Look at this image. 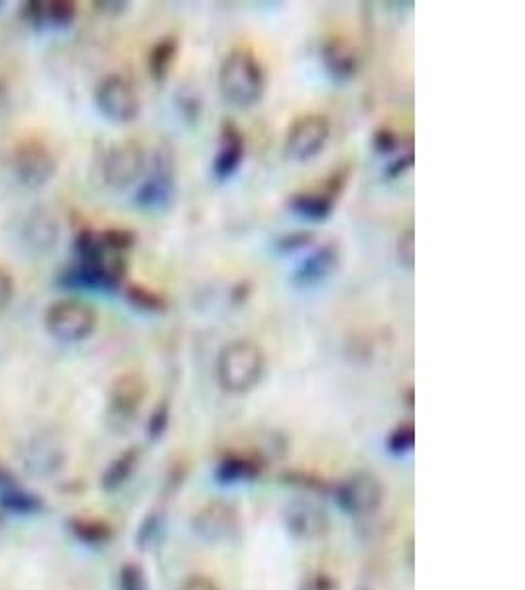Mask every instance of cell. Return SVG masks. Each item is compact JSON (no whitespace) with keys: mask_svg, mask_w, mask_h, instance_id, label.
Masks as SVG:
<instances>
[{"mask_svg":"<svg viewBox=\"0 0 525 590\" xmlns=\"http://www.w3.org/2000/svg\"><path fill=\"white\" fill-rule=\"evenodd\" d=\"M118 590H150L146 571L138 563H124L118 573Z\"/></svg>","mask_w":525,"mask_h":590,"instance_id":"cell-23","label":"cell"},{"mask_svg":"<svg viewBox=\"0 0 525 590\" xmlns=\"http://www.w3.org/2000/svg\"><path fill=\"white\" fill-rule=\"evenodd\" d=\"M411 164H413V156L411 154H406V156H402L400 160H396L394 164H390L388 166V170H386V176L392 177H400L406 170L411 168Z\"/></svg>","mask_w":525,"mask_h":590,"instance_id":"cell-34","label":"cell"},{"mask_svg":"<svg viewBox=\"0 0 525 590\" xmlns=\"http://www.w3.org/2000/svg\"><path fill=\"white\" fill-rule=\"evenodd\" d=\"M0 8H2V2H0Z\"/></svg>","mask_w":525,"mask_h":590,"instance_id":"cell-38","label":"cell"},{"mask_svg":"<svg viewBox=\"0 0 525 590\" xmlns=\"http://www.w3.org/2000/svg\"><path fill=\"white\" fill-rule=\"evenodd\" d=\"M103 238V244L109 252H124L128 248L134 246L136 242V236L126 229H109V231H103L101 233Z\"/></svg>","mask_w":525,"mask_h":590,"instance_id":"cell-27","label":"cell"},{"mask_svg":"<svg viewBox=\"0 0 525 590\" xmlns=\"http://www.w3.org/2000/svg\"><path fill=\"white\" fill-rule=\"evenodd\" d=\"M284 526L299 541L323 539L329 531L327 512L311 500H292L284 508Z\"/></svg>","mask_w":525,"mask_h":590,"instance_id":"cell-12","label":"cell"},{"mask_svg":"<svg viewBox=\"0 0 525 590\" xmlns=\"http://www.w3.org/2000/svg\"><path fill=\"white\" fill-rule=\"evenodd\" d=\"M0 506L14 514H34L42 508V500L16 484L12 488L0 490Z\"/></svg>","mask_w":525,"mask_h":590,"instance_id":"cell-20","label":"cell"},{"mask_svg":"<svg viewBox=\"0 0 525 590\" xmlns=\"http://www.w3.org/2000/svg\"><path fill=\"white\" fill-rule=\"evenodd\" d=\"M168 417H170V412H168L166 404H162L156 412L152 413L150 423H148V433L152 439H158L164 435V431L168 427Z\"/></svg>","mask_w":525,"mask_h":590,"instance_id":"cell-30","label":"cell"},{"mask_svg":"<svg viewBox=\"0 0 525 590\" xmlns=\"http://www.w3.org/2000/svg\"><path fill=\"white\" fill-rule=\"evenodd\" d=\"M288 205L297 217L319 223V221H325L327 217H331L333 207H335V193H331V191L297 193V195H293Z\"/></svg>","mask_w":525,"mask_h":590,"instance_id":"cell-17","label":"cell"},{"mask_svg":"<svg viewBox=\"0 0 525 590\" xmlns=\"http://www.w3.org/2000/svg\"><path fill=\"white\" fill-rule=\"evenodd\" d=\"M256 474H258V467L252 461L240 459V457L225 459L217 469V476L221 478V482H227V484L252 480Z\"/></svg>","mask_w":525,"mask_h":590,"instance_id":"cell-22","label":"cell"},{"mask_svg":"<svg viewBox=\"0 0 525 590\" xmlns=\"http://www.w3.org/2000/svg\"><path fill=\"white\" fill-rule=\"evenodd\" d=\"M413 441H415V431L411 423H404L400 427H396L388 439V447L394 455L402 457L413 449Z\"/></svg>","mask_w":525,"mask_h":590,"instance_id":"cell-25","label":"cell"},{"mask_svg":"<svg viewBox=\"0 0 525 590\" xmlns=\"http://www.w3.org/2000/svg\"><path fill=\"white\" fill-rule=\"evenodd\" d=\"M46 331L63 343H79L93 335L97 327L95 309L79 299L54 301L44 315Z\"/></svg>","mask_w":525,"mask_h":590,"instance_id":"cell-3","label":"cell"},{"mask_svg":"<svg viewBox=\"0 0 525 590\" xmlns=\"http://www.w3.org/2000/svg\"><path fill=\"white\" fill-rule=\"evenodd\" d=\"M144 396V386L138 376H120L111 390V408L120 417H130L138 410Z\"/></svg>","mask_w":525,"mask_h":590,"instance_id":"cell-18","label":"cell"},{"mask_svg":"<svg viewBox=\"0 0 525 590\" xmlns=\"http://www.w3.org/2000/svg\"><path fill=\"white\" fill-rule=\"evenodd\" d=\"M99 113L111 122L126 124L140 115V99L130 81L120 75L105 77L95 91Z\"/></svg>","mask_w":525,"mask_h":590,"instance_id":"cell-7","label":"cell"},{"mask_svg":"<svg viewBox=\"0 0 525 590\" xmlns=\"http://www.w3.org/2000/svg\"><path fill=\"white\" fill-rule=\"evenodd\" d=\"M313 236L311 235H293L288 236L286 240H282V248L284 250H295V248H301V246H307V242L311 240Z\"/></svg>","mask_w":525,"mask_h":590,"instance_id":"cell-35","label":"cell"},{"mask_svg":"<svg viewBox=\"0 0 525 590\" xmlns=\"http://www.w3.org/2000/svg\"><path fill=\"white\" fill-rule=\"evenodd\" d=\"M242 160H244V136L234 122L227 120L221 126L219 148L213 160V176L219 181L231 179L238 172Z\"/></svg>","mask_w":525,"mask_h":590,"instance_id":"cell-14","label":"cell"},{"mask_svg":"<svg viewBox=\"0 0 525 590\" xmlns=\"http://www.w3.org/2000/svg\"><path fill=\"white\" fill-rule=\"evenodd\" d=\"M14 176L20 179L22 185L28 187H42L50 183V179L56 176L58 164L52 152L38 144V142H28L20 146L14 154Z\"/></svg>","mask_w":525,"mask_h":590,"instance_id":"cell-11","label":"cell"},{"mask_svg":"<svg viewBox=\"0 0 525 590\" xmlns=\"http://www.w3.org/2000/svg\"><path fill=\"white\" fill-rule=\"evenodd\" d=\"M126 266L122 258H105L99 262H77L65 274H61L59 284L71 290H99L113 292L124 278Z\"/></svg>","mask_w":525,"mask_h":590,"instance_id":"cell-5","label":"cell"},{"mask_svg":"<svg viewBox=\"0 0 525 590\" xmlns=\"http://www.w3.org/2000/svg\"><path fill=\"white\" fill-rule=\"evenodd\" d=\"M146 172V154L136 140L115 144L101 166L103 181L113 189H126L134 185Z\"/></svg>","mask_w":525,"mask_h":590,"instance_id":"cell-8","label":"cell"},{"mask_svg":"<svg viewBox=\"0 0 525 590\" xmlns=\"http://www.w3.org/2000/svg\"><path fill=\"white\" fill-rule=\"evenodd\" d=\"M0 530H2V522H0Z\"/></svg>","mask_w":525,"mask_h":590,"instance_id":"cell-37","label":"cell"},{"mask_svg":"<svg viewBox=\"0 0 525 590\" xmlns=\"http://www.w3.org/2000/svg\"><path fill=\"white\" fill-rule=\"evenodd\" d=\"M264 370V351L248 339H236L225 345L217 358L219 386L234 396L254 390L262 382Z\"/></svg>","mask_w":525,"mask_h":590,"instance_id":"cell-2","label":"cell"},{"mask_svg":"<svg viewBox=\"0 0 525 590\" xmlns=\"http://www.w3.org/2000/svg\"><path fill=\"white\" fill-rule=\"evenodd\" d=\"M174 193V158L168 150H160L150 174L136 191L134 203L144 211H164L172 205Z\"/></svg>","mask_w":525,"mask_h":590,"instance_id":"cell-6","label":"cell"},{"mask_svg":"<svg viewBox=\"0 0 525 590\" xmlns=\"http://www.w3.org/2000/svg\"><path fill=\"white\" fill-rule=\"evenodd\" d=\"M175 54H177V42L174 38H162L150 52L148 58V67H150V75L154 77V81L162 83L168 73L170 67L174 63Z\"/></svg>","mask_w":525,"mask_h":590,"instance_id":"cell-19","label":"cell"},{"mask_svg":"<svg viewBox=\"0 0 525 590\" xmlns=\"http://www.w3.org/2000/svg\"><path fill=\"white\" fill-rule=\"evenodd\" d=\"M339 508L352 518H368L376 514L384 502V486L372 472H356L337 488Z\"/></svg>","mask_w":525,"mask_h":590,"instance_id":"cell-4","label":"cell"},{"mask_svg":"<svg viewBox=\"0 0 525 590\" xmlns=\"http://www.w3.org/2000/svg\"><path fill=\"white\" fill-rule=\"evenodd\" d=\"M12 297H14V280L4 268H0V313L10 305Z\"/></svg>","mask_w":525,"mask_h":590,"instance_id":"cell-31","label":"cell"},{"mask_svg":"<svg viewBox=\"0 0 525 590\" xmlns=\"http://www.w3.org/2000/svg\"><path fill=\"white\" fill-rule=\"evenodd\" d=\"M374 144L378 148V152H394L396 146H398V136L388 132V130H380L376 136H374Z\"/></svg>","mask_w":525,"mask_h":590,"instance_id":"cell-32","label":"cell"},{"mask_svg":"<svg viewBox=\"0 0 525 590\" xmlns=\"http://www.w3.org/2000/svg\"><path fill=\"white\" fill-rule=\"evenodd\" d=\"M329 134V120L321 115L295 118L286 136V154L295 162L313 160L323 152Z\"/></svg>","mask_w":525,"mask_h":590,"instance_id":"cell-10","label":"cell"},{"mask_svg":"<svg viewBox=\"0 0 525 590\" xmlns=\"http://www.w3.org/2000/svg\"><path fill=\"white\" fill-rule=\"evenodd\" d=\"M339 246H335L333 242L323 244L321 248L313 250L307 258H303L295 272H293L292 282L297 288H313L319 286L321 282H325L339 266Z\"/></svg>","mask_w":525,"mask_h":590,"instance_id":"cell-13","label":"cell"},{"mask_svg":"<svg viewBox=\"0 0 525 590\" xmlns=\"http://www.w3.org/2000/svg\"><path fill=\"white\" fill-rule=\"evenodd\" d=\"M77 8L67 0L28 2L24 8L26 22L36 30H63L73 24Z\"/></svg>","mask_w":525,"mask_h":590,"instance_id":"cell-15","label":"cell"},{"mask_svg":"<svg viewBox=\"0 0 525 590\" xmlns=\"http://www.w3.org/2000/svg\"><path fill=\"white\" fill-rule=\"evenodd\" d=\"M126 297L134 307H138L142 311H164L166 309V301L160 295L150 292L146 288H140V286H130Z\"/></svg>","mask_w":525,"mask_h":590,"instance_id":"cell-24","label":"cell"},{"mask_svg":"<svg viewBox=\"0 0 525 590\" xmlns=\"http://www.w3.org/2000/svg\"><path fill=\"white\" fill-rule=\"evenodd\" d=\"M299 590H341V585L327 573H315L301 583Z\"/></svg>","mask_w":525,"mask_h":590,"instance_id":"cell-29","label":"cell"},{"mask_svg":"<svg viewBox=\"0 0 525 590\" xmlns=\"http://www.w3.org/2000/svg\"><path fill=\"white\" fill-rule=\"evenodd\" d=\"M321 59L325 71L339 83H345L354 77L358 69V56L345 40H329L323 44Z\"/></svg>","mask_w":525,"mask_h":590,"instance_id":"cell-16","label":"cell"},{"mask_svg":"<svg viewBox=\"0 0 525 590\" xmlns=\"http://www.w3.org/2000/svg\"><path fill=\"white\" fill-rule=\"evenodd\" d=\"M12 486H16V480H14V476H12L10 472L6 471V469L2 467V463H0V490L12 488Z\"/></svg>","mask_w":525,"mask_h":590,"instance_id":"cell-36","label":"cell"},{"mask_svg":"<svg viewBox=\"0 0 525 590\" xmlns=\"http://www.w3.org/2000/svg\"><path fill=\"white\" fill-rule=\"evenodd\" d=\"M191 530L205 543H229L240 531V516L231 504L215 500L195 512L191 518Z\"/></svg>","mask_w":525,"mask_h":590,"instance_id":"cell-9","label":"cell"},{"mask_svg":"<svg viewBox=\"0 0 525 590\" xmlns=\"http://www.w3.org/2000/svg\"><path fill=\"white\" fill-rule=\"evenodd\" d=\"M179 590H219V587L211 579L195 575V577H189Z\"/></svg>","mask_w":525,"mask_h":590,"instance_id":"cell-33","label":"cell"},{"mask_svg":"<svg viewBox=\"0 0 525 590\" xmlns=\"http://www.w3.org/2000/svg\"><path fill=\"white\" fill-rule=\"evenodd\" d=\"M398 258L406 270H413V266H415V236H413L411 229H408L398 240Z\"/></svg>","mask_w":525,"mask_h":590,"instance_id":"cell-28","label":"cell"},{"mask_svg":"<svg viewBox=\"0 0 525 590\" xmlns=\"http://www.w3.org/2000/svg\"><path fill=\"white\" fill-rule=\"evenodd\" d=\"M73 531L85 543H103L109 537V530L105 526L97 522H89V520L73 522Z\"/></svg>","mask_w":525,"mask_h":590,"instance_id":"cell-26","label":"cell"},{"mask_svg":"<svg viewBox=\"0 0 525 590\" xmlns=\"http://www.w3.org/2000/svg\"><path fill=\"white\" fill-rule=\"evenodd\" d=\"M219 87L225 101L238 109L256 105L266 91V75L256 56L246 48H236L223 59Z\"/></svg>","mask_w":525,"mask_h":590,"instance_id":"cell-1","label":"cell"},{"mask_svg":"<svg viewBox=\"0 0 525 590\" xmlns=\"http://www.w3.org/2000/svg\"><path fill=\"white\" fill-rule=\"evenodd\" d=\"M136 465H138V451L136 449L122 453L117 461H113L109 465V469L103 476L105 490H115L118 486H122L128 480V476L134 472Z\"/></svg>","mask_w":525,"mask_h":590,"instance_id":"cell-21","label":"cell"}]
</instances>
